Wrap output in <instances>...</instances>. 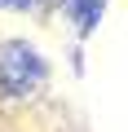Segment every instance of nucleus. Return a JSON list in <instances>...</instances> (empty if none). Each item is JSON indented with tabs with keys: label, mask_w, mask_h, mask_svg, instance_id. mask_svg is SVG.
Returning a JSON list of instances; mask_svg holds the SVG:
<instances>
[{
	"label": "nucleus",
	"mask_w": 128,
	"mask_h": 132,
	"mask_svg": "<svg viewBox=\"0 0 128 132\" xmlns=\"http://www.w3.org/2000/svg\"><path fill=\"white\" fill-rule=\"evenodd\" d=\"M44 57L22 44V40H9V44H0V88H5L9 97H27L44 84Z\"/></svg>",
	"instance_id": "obj_1"
},
{
	"label": "nucleus",
	"mask_w": 128,
	"mask_h": 132,
	"mask_svg": "<svg viewBox=\"0 0 128 132\" xmlns=\"http://www.w3.org/2000/svg\"><path fill=\"white\" fill-rule=\"evenodd\" d=\"M102 5H106V0H71V18H75V27H80V31H93L97 18H102Z\"/></svg>",
	"instance_id": "obj_2"
},
{
	"label": "nucleus",
	"mask_w": 128,
	"mask_h": 132,
	"mask_svg": "<svg viewBox=\"0 0 128 132\" xmlns=\"http://www.w3.org/2000/svg\"><path fill=\"white\" fill-rule=\"evenodd\" d=\"M0 5H9V9H22V5H27V0H0Z\"/></svg>",
	"instance_id": "obj_3"
}]
</instances>
